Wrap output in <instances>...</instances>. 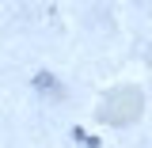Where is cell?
Listing matches in <instances>:
<instances>
[{
  "instance_id": "obj_1",
  "label": "cell",
  "mask_w": 152,
  "mask_h": 148,
  "mask_svg": "<svg viewBox=\"0 0 152 148\" xmlns=\"http://www.w3.org/2000/svg\"><path fill=\"white\" fill-rule=\"evenodd\" d=\"M141 110H145V95L126 84V87H114V91L103 99L99 118H103L107 125H129V122L141 118Z\"/></svg>"
},
{
  "instance_id": "obj_2",
  "label": "cell",
  "mask_w": 152,
  "mask_h": 148,
  "mask_svg": "<svg viewBox=\"0 0 152 148\" xmlns=\"http://www.w3.org/2000/svg\"><path fill=\"white\" fill-rule=\"evenodd\" d=\"M34 87H38L42 95H50V99H61V95H65V87H61L50 72H38V76H34Z\"/></svg>"
}]
</instances>
